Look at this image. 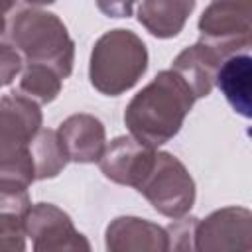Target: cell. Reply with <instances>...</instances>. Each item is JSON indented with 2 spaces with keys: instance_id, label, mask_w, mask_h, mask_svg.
I'll return each instance as SVG.
<instances>
[{
  "instance_id": "5b68a950",
  "label": "cell",
  "mask_w": 252,
  "mask_h": 252,
  "mask_svg": "<svg viewBox=\"0 0 252 252\" xmlns=\"http://www.w3.org/2000/svg\"><path fill=\"white\" fill-rule=\"evenodd\" d=\"M201 41L222 59L250 45V6L232 0H213L199 18Z\"/></svg>"
},
{
  "instance_id": "7c38bea8",
  "label": "cell",
  "mask_w": 252,
  "mask_h": 252,
  "mask_svg": "<svg viewBox=\"0 0 252 252\" xmlns=\"http://www.w3.org/2000/svg\"><path fill=\"white\" fill-rule=\"evenodd\" d=\"M222 57L205 41H197L185 47L171 63V69L187 83L195 98L209 96L215 87L217 71Z\"/></svg>"
},
{
  "instance_id": "5bb4252c",
  "label": "cell",
  "mask_w": 252,
  "mask_h": 252,
  "mask_svg": "<svg viewBox=\"0 0 252 252\" xmlns=\"http://www.w3.org/2000/svg\"><path fill=\"white\" fill-rule=\"evenodd\" d=\"M195 0H142L138 22L159 39L175 37L187 24Z\"/></svg>"
},
{
  "instance_id": "30bf717a",
  "label": "cell",
  "mask_w": 252,
  "mask_h": 252,
  "mask_svg": "<svg viewBox=\"0 0 252 252\" xmlns=\"http://www.w3.org/2000/svg\"><path fill=\"white\" fill-rule=\"evenodd\" d=\"M110 252H165L169 250L167 230L148 219L116 217L104 232Z\"/></svg>"
},
{
  "instance_id": "277c9868",
  "label": "cell",
  "mask_w": 252,
  "mask_h": 252,
  "mask_svg": "<svg viewBox=\"0 0 252 252\" xmlns=\"http://www.w3.org/2000/svg\"><path fill=\"white\" fill-rule=\"evenodd\" d=\"M150 205L163 217L179 219L195 203V181L187 167L169 152H156L146 177L136 185Z\"/></svg>"
},
{
  "instance_id": "d6986e66",
  "label": "cell",
  "mask_w": 252,
  "mask_h": 252,
  "mask_svg": "<svg viewBox=\"0 0 252 252\" xmlns=\"http://www.w3.org/2000/svg\"><path fill=\"white\" fill-rule=\"evenodd\" d=\"M24 69V57L22 53L10 45V43H0V87L10 85Z\"/></svg>"
},
{
  "instance_id": "7402d4cb",
  "label": "cell",
  "mask_w": 252,
  "mask_h": 252,
  "mask_svg": "<svg viewBox=\"0 0 252 252\" xmlns=\"http://www.w3.org/2000/svg\"><path fill=\"white\" fill-rule=\"evenodd\" d=\"M22 2H28L32 6H47V4H53L55 0H22Z\"/></svg>"
},
{
  "instance_id": "44dd1931",
  "label": "cell",
  "mask_w": 252,
  "mask_h": 252,
  "mask_svg": "<svg viewBox=\"0 0 252 252\" xmlns=\"http://www.w3.org/2000/svg\"><path fill=\"white\" fill-rule=\"evenodd\" d=\"M18 0H0V16H6L14 6H16Z\"/></svg>"
},
{
  "instance_id": "6da1fadb",
  "label": "cell",
  "mask_w": 252,
  "mask_h": 252,
  "mask_svg": "<svg viewBox=\"0 0 252 252\" xmlns=\"http://www.w3.org/2000/svg\"><path fill=\"white\" fill-rule=\"evenodd\" d=\"M195 100L187 83L173 69L159 71L128 102L124 124L130 136L158 150L177 136Z\"/></svg>"
},
{
  "instance_id": "8fae6325",
  "label": "cell",
  "mask_w": 252,
  "mask_h": 252,
  "mask_svg": "<svg viewBox=\"0 0 252 252\" xmlns=\"http://www.w3.org/2000/svg\"><path fill=\"white\" fill-rule=\"evenodd\" d=\"M59 142L69 158L77 163H94L106 146L104 124L93 114H71L57 128Z\"/></svg>"
},
{
  "instance_id": "3957f363",
  "label": "cell",
  "mask_w": 252,
  "mask_h": 252,
  "mask_svg": "<svg viewBox=\"0 0 252 252\" xmlns=\"http://www.w3.org/2000/svg\"><path fill=\"white\" fill-rule=\"evenodd\" d=\"M146 69V43L132 30L116 28L94 41L89 61V79L98 93L118 96L130 91L142 79Z\"/></svg>"
},
{
  "instance_id": "ffe728a7",
  "label": "cell",
  "mask_w": 252,
  "mask_h": 252,
  "mask_svg": "<svg viewBox=\"0 0 252 252\" xmlns=\"http://www.w3.org/2000/svg\"><path fill=\"white\" fill-rule=\"evenodd\" d=\"M136 0H96L98 10L108 18H130Z\"/></svg>"
},
{
  "instance_id": "ac0fdd59",
  "label": "cell",
  "mask_w": 252,
  "mask_h": 252,
  "mask_svg": "<svg viewBox=\"0 0 252 252\" xmlns=\"http://www.w3.org/2000/svg\"><path fill=\"white\" fill-rule=\"evenodd\" d=\"M197 217H179L175 219L165 230H167V240H169V250H195V230H197Z\"/></svg>"
},
{
  "instance_id": "603a6c76",
  "label": "cell",
  "mask_w": 252,
  "mask_h": 252,
  "mask_svg": "<svg viewBox=\"0 0 252 252\" xmlns=\"http://www.w3.org/2000/svg\"><path fill=\"white\" fill-rule=\"evenodd\" d=\"M6 32V16H0V35Z\"/></svg>"
},
{
  "instance_id": "cb8c5ba5",
  "label": "cell",
  "mask_w": 252,
  "mask_h": 252,
  "mask_svg": "<svg viewBox=\"0 0 252 252\" xmlns=\"http://www.w3.org/2000/svg\"><path fill=\"white\" fill-rule=\"evenodd\" d=\"M232 2H240V4H246V6L252 4V0H232Z\"/></svg>"
},
{
  "instance_id": "4fadbf2b",
  "label": "cell",
  "mask_w": 252,
  "mask_h": 252,
  "mask_svg": "<svg viewBox=\"0 0 252 252\" xmlns=\"http://www.w3.org/2000/svg\"><path fill=\"white\" fill-rule=\"evenodd\" d=\"M215 85L240 116H252V59L248 53H234L222 59Z\"/></svg>"
},
{
  "instance_id": "8992f818",
  "label": "cell",
  "mask_w": 252,
  "mask_h": 252,
  "mask_svg": "<svg viewBox=\"0 0 252 252\" xmlns=\"http://www.w3.org/2000/svg\"><path fill=\"white\" fill-rule=\"evenodd\" d=\"M26 236L35 252L51 250H91V242L75 228L71 217L51 205L35 203L26 213Z\"/></svg>"
},
{
  "instance_id": "ba28073f",
  "label": "cell",
  "mask_w": 252,
  "mask_h": 252,
  "mask_svg": "<svg viewBox=\"0 0 252 252\" xmlns=\"http://www.w3.org/2000/svg\"><path fill=\"white\" fill-rule=\"evenodd\" d=\"M39 104L14 91L0 98V161L30 152V142L41 130Z\"/></svg>"
},
{
  "instance_id": "52a82bcc",
  "label": "cell",
  "mask_w": 252,
  "mask_h": 252,
  "mask_svg": "<svg viewBox=\"0 0 252 252\" xmlns=\"http://www.w3.org/2000/svg\"><path fill=\"white\" fill-rule=\"evenodd\" d=\"M252 248V213L246 207H222L197 222L195 250L224 252Z\"/></svg>"
},
{
  "instance_id": "9c48e42d",
  "label": "cell",
  "mask_w": 252,
  "mask_h": 252,
  "mask_svg": "<svg viewBox=\"0 0 252 252\" xmlns=\"http://www.w3.org/2000/svg\"><path fill=\"white\" fill-rule=\"evenodd\" d=\"M156 152V148L142 144L134 136H118L104 146L98 165L106 179L136 189L150 171Z\"/></svg>"
},
{
  "instance_id": "9a60e30c",
  "label": "cell",
  "mask_w": 252,
  "mask_h": 252,
  "mask_svg": "<svg viewBox=\"0 0 252 252\" xmlns=\"http://www.w3.org/2000/svg\"><path fill=\"white\" fill-rule=\"evenodd\" d=\"M30 150L33 158L35 179H53L69 163V158L59 142L57 130L41 128L30 142Z\"/></svg>"
},
{
  "instance_id": "2e32d148",
  "label": "cell",
  "mask_w": 252,
  "mask_h": 252,
  "mask_svg": "<svg viewBox=\"0 0 252 252\" xmlns=\"http://www.w3.org/2000/svg\"><path fill=\"white\" fill-rule=\"evenodd\" d=\"M61 87L63 79L59 77L57 71L41 63H26V67L20 73L18 93L35 100L37 104H47L59 96Z\"/></svg>"
},
{
  "instance_id": "e0dca14e",
  "label": "cell",
  "mask_w": 252,
  "mask_h": 252,
  "mask_svg": "<svg viewBox=\"0 0 252 252\" xmlns=\"http://www.w3.org/2000/svg\"><path fill=\"white\" fill-rule=\"evenodd\" d=\"M26 215L0 213V250H26Z\"/></svg>"
},
{
  "instance_id": "7a4b0ae2",
  "label": "cell",
  "mask_w": 252,
  "mask_h": 252,
  "mask_svg": "<svg viewBox=\"0 0 252 252\" xmlns=\"http://www.w3.org/2000/svg\"><path fill=\"white\" fill-rule=\"evenodd\" d=\"M14 47L26 63H41L67 79L75 63V43L65 24L51 12L39 8L20 10L8 28Z\"/></svg>"
}]
</instances>
